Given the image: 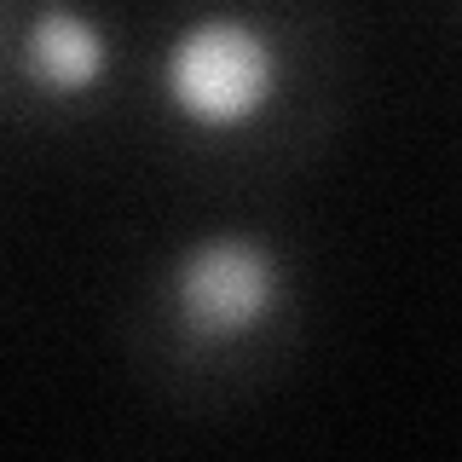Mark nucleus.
<instances>
[{
    "label": "nucleus",
    "mask_w": 462,
    "mask_h": 462,
    "mask_svg": "<svg viewBox=\"0 0 462 462\" xmlns=\"http://www.w3.org/2000/svg\"><path fill=\"white\" fill-rule=\"evenodd\" d=\"M289 300V260L272 237L220 226L191 237L162 272L168 324L191 346H237L260 336Z\"/></svg>",
    "instance_id": "nucleus-2"
},
{
    "label": "nucleus",
    "mask_w": 462,
    "mask_h": 462,
    "mask_svg": "<svg viewBox=\"0 0 462 462\" xmlns=\"http://www.w3.org/2000/svg\"><path fill=\"white\" fill-rule=\"evenodd\" d=\"M156 93L185 134H249L283 93V47L254 12L197 6L173 23V35L156 52Z\"/></svg>",
    "instance_id": "nucleus-1"
},
{
    "label": "nucleus",
    "mask_w": 462,
    "mask_h": 462,
    "mask_svg": "<svg viewBox=\"0 0 462 462\" xmlns=\"http://www.w3.org/2000/svg\"><path fill=\"white\" fill-rule=\"evenodd\" d=\"M18 76L35 87L41 98H93L105 93L110 76H116V35L105 29L98 12H81L69 0H47L35 6L18 29Z\"/></svg>",
    "instance_id": "nucleus-3"
}]
</instances>
